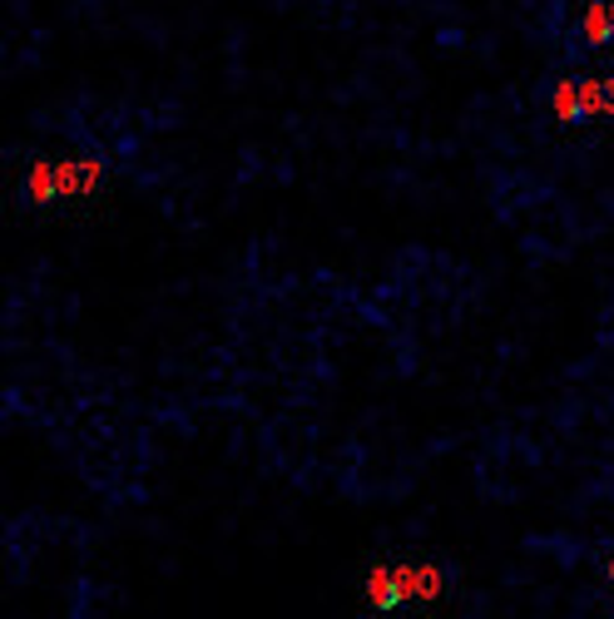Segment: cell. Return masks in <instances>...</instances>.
Wrapping results in <instances>:
<instances>
[{"mask_svg": "<svg viewBox=\"0 0 614 619\" xmlns=\"http://www.w3.org/2000/svg\"><path fill=\"white\" fill-rule=\"evenodd\" d=\"M610 580H614V560H610Z\"/></svg>", "mask_w": 614, "mask_h": 619, "instance_id": "277c9868", "label": "cell"}, {"mask_svg": "<svg viewBox=\"0 0 614 619\" xmlns=\"http://www.w3.org/2000/svg\"><path fill=\"white\" fill-rule=\"evenodd\" d=\"M397 600H401L397 570H372V605H377V610H391Z\"/></svg>", "mask_w": 614, "mask_h": 619, "instance_id": "6da1fadb", "label": "cell"}, {"mask_svg": "<svg viewBox=\"0 0 614 619\" xmlns=\"http://www.w3.org/2000/svg\"><path fill=\"white\" fill-rule=\"evenodd\" d=\"M550 104H555L560 120H580V100H575V90H570V84H560L555 100H550Z\"/></svg>", "mask_w": 614, "mask_h": 619, "instance_id": "7a4b0ae2", "label": "cell"}, {"mask_svg": "<svg viewBox=\"0 0 614 619\" xmlns=\"http://www.w3.org/2000/svg\"><path fill=\"white\" fill-rule=\"evenodd\" d=\"M585 35L595 40V45H600V40H610V16H605V10H600V6L585 16Z\"/></svg>", "mask_w": 614, "mask_h": 619, "instance_id": "3957f363", "label": "cell"}]
</instances>
